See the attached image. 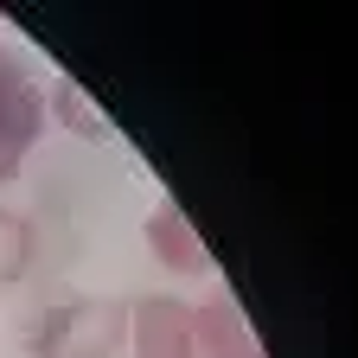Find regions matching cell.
<instances>
[{"instance_id":"7a4b0ae2","label":"cell","mask_w":358,"mask_h":358,"mask_svg":"<svg viewBox=\"0 0 358 358\" xmlns=\"http://www.w3.org/2000/svg\"><path fill=\"white\" fill-rule=\"evenodd\" d=\"M38 134H45V90L32 83V71L7 45H0V186L26 166Z\"/></svg>"},{"instance_id":"6da1fadb","label":"cell","mask_w":358,"mask_h":358,"mask_svg":"<svg viewBox=\"0 0 358 358\" xmlns=\"http://www.w3.org/2000/svg\"><path fill=\"white\" fill-rule=\"evenodd\" d=\"M128 345V301L122 294H71L26 327L32 358H109Z\"/></svg>"},{"instance_id":"5b68a950","label":"cell","mask_w":358,"mask_h":358,"mask_svg":"<svg viewBox=\"0 0 358 358\" xmlns=\"http://www.w3.org/2000/svg\"><path fill=\"white\" fill-rule=\"evenodd\" d=\"M148 250L160 256V268H173V275H211V250L199 243L192 217L179 205H154L148 211Z\"/></svg>"},{"instance_id":"52a82bcc","label":"cell","mask_w":358,"mask_h":358,"mask_svg":"<svg viewBox=\"0 0 358 358\" xmlns=\"http://www.w3.org/2000/svg\"><path fill=\"white\" fill-rule=\"evenodd\" d=\"M52 103H58V115H64L77 134H90V141H103V134H109V122L96 115V103H90L77 83H58V90H52Z\"/></svg>"},{"instance_id":"277c9868","label":"cell","mask_w":358,"mask_h":358,"mask_svg":"<svg viewBox=\"0 0 358 358\" xmlns=\"http://www.w3.org/2000/svg\"><path fill=\"white\" fill-rule=\"evenodd\" d=\"M192 345H199V358H262V345L231 294H211L205 307H192Z\"/></svg>"},{"instance_id":"3957f363","label":"cell","mask_w":358,"mask_h":358,"mask_svg":"<svg viewBox=\"0 0 358 358\" xmlns=\"http://www.w3.org/2000/svg\"><path fill=\"white\" fill-rule=\"evenodd\" d=\"M128 352L134 358H199L192 345V307L173 294L128 301Z\"/></svg>"},{"instance_id":"8992f818","label":"cell","mask_w":358,"mask_h":358,"mask_svg":"<svg viewBox=\"0 0 358 358\" xmlns=\"http://www.w3.org/2000/svg\"><path fill=\"white\" fill-rule=\"evenodd\" d=\"M32 256H38L32 217H20L13 205H0V288H20L26 268H32Z\"/></svg>"}]
</instances>
